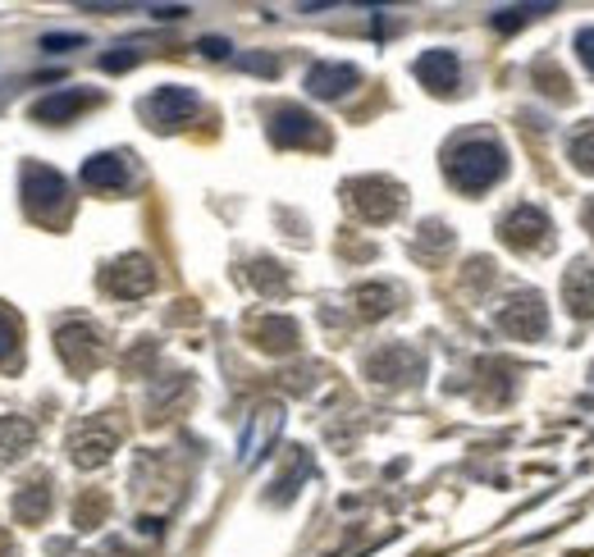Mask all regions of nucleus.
I'll list each match as a JSON object with an SVG mask.
<instances>
[{
    "label": "nucleus",
    "instance_id": "nucleus-1",
    "mask_svg": "<svg viewBox=\"0 0 594 557\" xmlns=\"http://www.w3.org/2000/svg\"><path fill=\"white\" fill-rule=\"evenodd\" d=\"M503 169H508V155L490 138V132H471V138H457L444 151V174L453 178V188L462 192H485L494 188Z\"/></svg>",
    "mask_w": 594,
    "mask_h": 557
},
{
    "label": "nucleus",
    "instance_id": "nucleus-2",
    "mask_svg": "<svg viewBox=\"0 0 594 557\" xmlns=\"http://www.w3.org/2000/svg\"><path fill=\"white\" fill-rule=\"evenodd\" d=\"M18 197H24V211L41 225H60L69 215V183L64 174L51 165H24V178H18Z\"/></svg>",
    "mask_w": 594,
    "mask_h": 557
},
{
    "label": "nucleus",
    "instance_id": "nucleus-3",
    "mask_svg": "<svg viewBox=\"0 0 594 557\" xmlns=\"http://www.w3.org/2000/svg\"><path fill=\"white\" fill-rule=\"evenodd\" d=\"M498 233H503V242H508V248H517V252H544L548 242H554V219H548L540 206L521 202V206H513L508 215L498 219Z\"/></svg>",
    "mask_w": 594,
    "mask_h": 557
},
{
    "label": "nucleus",
    "instance_id": "nucleus-4",
    "mask_svg": "<svg viewBox=\"0 0 594 557\" xmlns=\"http://www.w3.org/2000/svg\"><path fill=\"white\" fill-rule=\"evenodd\" d=\"M347 202L357 206L362 219H370V225H384V219H393L403 211V188L393 183V178H352L347 183Z\"/></svg>",
    "mask_w": 594,
    "mask_h": 557
},
{
    "label": "nucleus",
    "instance_id": "nucleus-5",
    "mask_svg": "<svg viewBox=\"0 0 594 557\" xmlns=\"http://www.w3.org/2000/svg\"><path fill=\"white\" fill-rule=\"evenodd\" d=\"M142 115H147V124L151 128H179V124H188L192 115H197V92L192 87H179V83H165V87H156L147 101H142Z\"/></svg>",
    "mask_w": 594,
    "mask_h": 557
},
{
    "label": "nucleus",
    "instance_id": "nucleus-6",
    "mask_svg": "<svg viewBox=\"0 0 594 557\" xmlns=\"http://www.w3.org/2000/svg\"><path fill=\"white\" fill-rule=\"evenodd\" d=\"M270 142L275 147H320L325 142V128L312 110L302 105H279L270 115Z\"/></svg>",
    "mask_w": 594,
    "mask_h": 557
},
{
    "label": "nucleus",
    "instance_id": "nucleus-7",
    "mask_svg": "<svg viewBox=\"0 0 594 557\" xmlns=\"http://www.w3.org/2000/svg\"><path fill=\"white\" fill-rule=\"evenodd\" d=\"M55 352H60V362L69 366L74 375H87V370L101 362V333H97L92 325H83V320L60 325V333H55Z\"/></svg>",
    "mask_w": 594,
    "mask_h": 557
},
{
    "label": "nucleus",
    "instance_id": "nucleus-8",
    "mask_svg": "<svg viewBox=\"0 0 594 557\" xmlns=\"http://www.w3.org/2000/svg\"><path fill=\"white\" fill-rule=\"evenodd\" d=\"M544 325H548V316H544V298L540 293H517L513 302H503V311H498V329L513 333V339H540Z\"/></svg>",
    "mask_w": 594,
    "mask_h": 557
},
{
    "label": "nucleus",
    "instance_id": "nucleus-9",
    "mask_svg": "<svg viewBox=\"0 0 594 557\" xmlns=\"http://www.w3.org/2000/svg\"><path fill=\"white\" fill-rule=\"evenodd\" d=\"M357 83H362L357 64H343V60H320V64H312V69H306V92L320 97V101H339V97H347Z\"/></svg>",
    "mask_w": 594,
    "mask_h": 557
},
{
    "label": "nucleus",
    "instance_id": "nucleus-10",
    "mask_svg": "<svg viewBox=\"0 0 594 557\" xmlns=\"http://www.w3.org/2000/svg\"><path fill=\"white\" fill-rule=\"evenodd\" d=\"M105 288L115 298H147L151 288H156V270H151V261L147 256H124V261H115L105 270Z\"/></svg>",
    "mask_w": 594,
    "mask_h": 557
},
{
    "label": "nucleus",
    "instance_id": "nucleus-11",
    "mask_svg": "<svg viewBox=\"0 0 594 557\" xmlns=\"http://www.w3.org/2000/svg\"><path fill=\"white\" fill-rule=\"evenodd\" d=\"M83 183L97 188V192H124L128 183H134V165H128V155H119V151L87 155V161H83Z\"/></svg>",
    "mask_w": 594,
    "mask_h": 557
},
{
    "label": "nucleus",
    "instance_id": "nucleus-12",
    "mask_svg": "<svg viewBox=\"0 0 594 557\" xmlns=\"http://www.w3.org/2000/svg\"><path fill=\"white\" fill-rule=\"evenodd\" d=\"M366 375H370V380H380V384H412V380H421V356H416L412 347L393 343V347L370 356Z\"/></svg>",
    "mask_w": 594,
    "mask_h": 557
},
{
    "label": "nucleus",
    "instance_id": "nucleus-13",
    "mask_svg": "<svg viewBox=\"0 0 594 557\" xmlns=\"http://www.w3.org/2000/svg\"><path fill=\"white\" fill-rule=\"evenodd\" d=\"M101 97L97 92H87V87H60V92H51V97H41L37 105H33V119L37 124H69V119H78L87 105H97Z\"/></svg>",
    "mask_w": 594,
    "mask_h": 557
},
{
    "label": "nucleus",
    "instance_id": "nucleus-14",
    "mask_svg": "<svg viewBox=\"0 0 594 557\" xmlns=\"http://www.w3.org/2000/svg\"><path fill=\"white\" fill-rule=\"evenodd\" d=\"M416 78H421V83L430 87V92L448 97V92H457V83H462V64H457L453 51L434 47V51H426L421 60H416Z\"/></svg>",
    "mask_w": 594,
    "mask_h": 557
},
{
    "label": "nucleus",
    "instance_id": "nucleus-15",
    "mask_svg": "<svg viewBox=\"0 0 594 557\" xmlns=\"http://www.w3.org/2000/svg\"><path fill=\"white\" fill-rule=\"evenodd\" d=\"M115 443H119V434H115V430L101 426V420H87V426L69 439V453H74V461H78V466H101L110 453H115Z\"/></svg>",
    "mask_w": 594,
    "mask_h": 557
},
{
    "label": "nucleus",
    "instance_id": "nucleus-16",
    "mask_svg": "<svg viewBox=\"0 0 594 557\" xmlns=\"http://www.w3.org/2000/svg\"><path fill=\"white\" fill-rule=\"evenodd\" d=\"M563 298H567V311L577 320H594V265H571L567 279H563Z\"/></svg>",
    "mask_w": 594,
    "mask_h": 557
},
{
    "label": "nucleus",
    "instance_id": "nucleus-17",
    "mask_svg": "<svg viewBox=\"0 0 594 557\" xmlns=\"http://www.w3.org/2000/svg\"><path fill=\"white\" fill-rule=\"evenodd\" d=\"M252 333H256V343L266 352H293L298 347V325L289 316H261L252 325Z\"/></svg>",
    "mask_w": 594,
    "mask_h": 557
},
{
    "label": "nucleus",
    "instance_id": "nucleus-18",
    "mask_svg": "<svg viewBox=\"0 0 594 557\" xmlns=\"http://www.w3.org/2000/svg\"><path fill=\"white\" fill-rule=\"evenodd\" d=\"M47 511H51V480H33L24 494L14 498V517L24 521V526L47 521Z\"/></svg>",
    "mask_w": 594,
    "mask_h": 557
},
{
    "label": "nucleus",
    "instance_id": "nucleus-19",
    "mask_svg": "<svg viewBox=\"0 0 594 557\" xmlns=\"http://www.w3.org/2000/svg\"><path fill=\"white\" fill-rule=\"evenodd\" d=\"M33 448V420L24 416H0V461L24 457Z\"/></svg>",
    "mask_w": 594,
    "mask_h": 557
},
{
    "label": "nucleus",
    "instance_id": "nucleus-20",
    "mask_svg": "<svg viewBox=\"0 0 594 557\" xmlns=\"http://www.w3.org/2000/svg\"><path fill=\"white\" fill-rule=\"evenodd\" d=\"M352 302L362 306V316H384V311H393V302H399V293H393V288L370 283V288H357V293H352Z\"/></svg>",
    "mask_w": 594,
    "mask_h": 557
},
{
    "label": "nucleus",
    "instance_id": "nucleus-21",
    "mask_svg": "<svg viewBox=\"0 0 594 557\" xmlns=\"http://www.w3.org/2000/svg\"><path fill=\"white\" fill-rule=\"evenodd\" d=\"M275 430H279V407H266V412L256 416V430L243 439V461H256L261 457V443H266Z\"/></svg>",
    "mask_w": 594,
    "mask_h": 557
},
{
    "label": "nucleus",
    "instance_id": "nucleus-22",
    "mask_svg": "<svg viewBox=\"0 0 594 557\" xmlns=\"http://www.w3.org/2000/svg\"><path fill=\"white\" fill-rule=\"evenodd\" d=\"M306 476H312V461H306L302 448H293V471H289V476H279V484H275V503H289Z\"/></svg>",
    "mask_w": 594,
    "mask_h": 557
},
{
    "label": "nucleus",
    "instance_id": "nucleus-23",
    "mask_svg": "<svg viewBox=\"0 0 594 557\" xmlns=\"http://www.w3.org/2000/svg\"><path fill=\"white\" fill-rule=\"evenodd\" d=\"M18 339H24V325H18V316L10 306H0V362H10L18 352Z\"/></svg>",
    "mask_w": 594,
    "mask_h": 557
},
{
    "label": "nucleus",
    "instance_id": "nucleus-24",
    "mask_svg": "<svg viewBox=\"0 0 594 557\" xmlns=\"http://www.w3.org/2000/svg\"><path fill=\"white\" fill-rule=\"evenodd\" d=\"M540 14H548V5H517V10H498V14H494V28H498V33H513V28L531 24V18H540Z\"/></svg>",
    "mask_w": 594,
    "mask_h": 557
},
{
    "label": "nucleus",
    "instance_id": "nucleus-25",
    "mask_svg": "<svg viewBox=\"0 0 594 557\" xmlns=\"http://www.w3.org/2000/svg\"><path fill=\"white\" fill-rule=\"evenodd\" d=\"M571 165L577 169H585V174H594V128H585V132H577V138H571Z\"/></svg>",
    "mask_w": 594,
    "mask_h": 557
},
{
    "label": "nucleus",
    "instance_id": "nucleus-26",
    "mask_svg": "<svg viewBox=\"0 0 594 557\" xmlns=\"http://www.w3.org/2000/svg\"><path fill=\"white\" fill-rule=\"evenodd\" d=\"M134 64H138V51H134V47H115V51H110V55H101V69H105V74L134 69Z\"/></svg>",
    "mask_w": 594,
    "mask_h": 557
},
{
    "label": "nucleus",
    "instance_id": "nucleus-27",
    "mask_svg": "<svg viewBox=\"0 0 594 557\" xmlns=\"http://www.w3.org/2000/svg\"><path fill=\"white\" fill-rule=\"evenodd\" d=\"M577 55H581V64L594 74V28H581L577 33Z\"/></svg>",
    "mask_w": 594,
    "mask_h": 557
},
{
    "label": "nucleus",
    "instance_id": "nucleus-28",
    "mask_svg": "<svg viewBox=\"0 0 594 557\" xmlns=\"http://www.w3.org/2000/svg\"><path fill=\"white\" fill-rule=\"evenodd\" d=\"M41 47H47V51H69V47H83V37L78 33H51Z\"/></svg>",
    "mask_w": 594,
    "mask_h": 557
},
{
    "label": "nucleus",
    "instance_id": "nucleus-29",
    "mask_svg": "<svg viewBox=\"0 0 594 557\" xmlns=\"http://www.w3.org/2000/svg\"><path fill=\"white\" fill-rule=\"evenodd\" d=\"M202 51H206L211 60H225V55H229V41H225V37H206V41H202Z\"/></svg>",
    "mask_w": 594,
    "mask_h": 557
},
{
    "label": "nucleus",
    "instance_id": "nucleus-30",
    "mask_svg": "<svg viewBox=\"0 0 594 557\" xmlns=\"http://www.w3.org/2000/svg\"><path fill=\"white\" fill-rule=\"evenodd\" d=\"M243 69H256V74H275V60L270 55H248Z\"/></svg>",
    "mask_w": 594,
    "mask_h": 557
},
{
    "label": "nucleus",
    "instance_id": "nucleus-31",
    "mask_svg": "<svg viewBox=\"0 0 594 557\" xmlns=\"http://www.w3.org/2000/svg\"><path fill=\"white\" fill-rule=\"evenodd\" d=\"M0 557H14V540H10V530H0Z\"/></svg>",
    "mask_w": 594,
    "mask_h": 557
},
{
    "label": "nucleus",
    "instance_id": "nucleus-32",
    "mask_svg": "<svg viewBox=\"0 0 594 557\" xmlns=\"http://www.w3.org/2000/svg\"><path fill=\"white\" fill-rule=\"evenodd\" d=\"M585 229H590V233H594V202H590V206H585Z\"/></svg>",
    "mask_w": 594,
    "mask_h": 557
}]
</instances>
